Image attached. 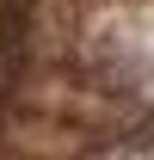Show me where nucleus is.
Instances as JSON below:
<instances>
[{"mask_svg": "<svg viewBox=\"0 0 154 160\" xmlns=\"http://www.w3.org/2000/svg\"><path fill=\"white\" fill-rule=\"evenodd\" d=\"M93 160H154V136H136V142H117V148H105V154Z\"/></svg>", "mask_w": 154, "mask_h": 160, "instance_id": "obj_1", "label": "nucleus"}]
</instances>
